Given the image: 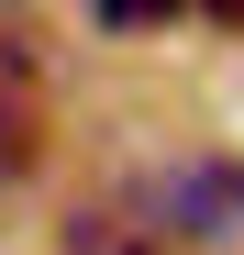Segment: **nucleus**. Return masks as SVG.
Instances as JSON below:
<instances>
[{
  "label": "nucleus",
  "instance_id": "f257e3e1",
  "mask_svg": "<svg viewBox=\"0 0 244 255\" xmlns=\"http://www.w3.org/2000/svg\"><path fill=\"white\" fill-rule=\"evenodd\" d=\"M144 211H155L167 244H233L244 233V166L233 155H189V166H167L144 189Z\"/></svg>",
  "mask_w": 244,
  "mask_h": 255
},
{
  "label": "nucleus",
  "instance_id": "f03ea898",
  "mask_svg": "<svg viewBox=\"0 0 244 255\" xmlns=\"http://www.w3.org/2000/svg\"><path fill=\"white\" fill-rule=\"evenodd\" d=\"M155 222H122V211H78L67 222V255H144Z\"/></svg>",
  "mask_w": 244,
  "mask_h": 255
},
{
  "label": "nucleus",
  "instance_id": "7ed1b4c3",
  "mask_svg": "<svg viewBox=\"0 0 244 255\" xmlns=\"http://www.w3.org/2000/svg\"><path fill=\"white\" fill-rule=\"evenodd\" d=\"M189 0H89V22L100 33H144V22H178Z\"/></svg>",
  "mask_w": 244,
  "mask_h": 255
},
{
  "label": "nucleus",
  "instance_id": "20e7f679",
  "mask_svg": "<svg viewBox=\"0 0 244 255\" xmlns=\"http://www.w3.org/2000/svg\"><path fill=\"white\" fill-rule=\"evenodd\" d=\"M0 166H22V122L11 111H0Z\"/></svg>",
  "mask_w": 244,
  "mask_h": 255
},
{
  "label": "nucleus",
  "instance_id": "39448f33",
  "mask_svg": "<svg viewBox=\"0 0 244 255\" xmlns=\"http://www.w3.org/2000/svg\"><path fill=\"white\" fill-rule=\"evenodd\" d=\"M200 11H211V22H244V0H200Z\"/></svg>",
  "mask_w": 244,
  "mask_h": 255
},
{
  "label": "nucleus",
  "instance_id": "423d86ee",
  "mask_svg": "<svg viewBox=\"0 0 244 255\" xmlns=\"http://www.w3.org/2000/svg\"><path fill=\"white\" fill-rule=\"evenodd\" d=\"M144 255H189V244H167V233H155V244H144Z\"/></svg>",
  "mask_w": 244,
  "mask_h": 255
}]
</instances>
